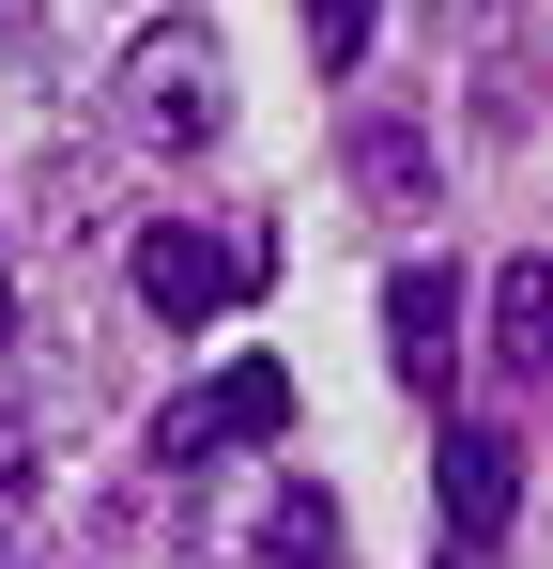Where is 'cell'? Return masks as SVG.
<instances>
[{
  "mask_svg": "<svg viewBox=\"0 0 553 569\" xmlns=\"http://www.w3.org/2000/svg\"><path fill=\"white\" fill-rule=\"evenodd\" d=\"M369 186H384V200H415V186H431V139H400V123H384V139H369Z\"/></svg>",
  "mask_w": 553,
  "mask_h": 569,
  "instance_id": "obj_9",
  "label": "cell"
},
{
  "mask_svg": "<svg viewBox=\"0 0 553 569\" xmlns=\"http://www.w3.org/2000/svg\"><path fill=\"white\" fill-rule=\"evenodd\" d=\"M0 355H16V278H0Z\"/></svg>",
  "mask_w": 553,
  "mask_h": 569,
  "instance_id": "obj_11",
  "label": "cell"
},
{
  "mask_svg": "<svg viewBox=\"0 0 553 569\" xmlns=\"http://www.w3.org/2000/svg\"><path fill=\"white\" fill-rule=\"evenodd\" d=\"M16 16H31V0H0V31H16Z\"/></svg>",
  "mask_w": 553,
  "mask_h": 569,
  "instance_id": "obj_12",
  "label": "cell"
},
{
  "mask_svg": "<svg viewBox=\"0 0 553 569\" xmlns=\"http://www.w3.org/2000/svg\"><path fill=\"white\" fill-rule=\"evenodd\" d=\"M262 231H200V216H154V231H139V308H154V323H215V308H247V292H262Z\"/></svg>",
  "mask_w": 553,
  "mask_h": 569,
  "instance_id": "obj_2",
  "label": "cell"
},
{
  "mask_svg": "<svg viewBox=\"0 0 553 569\" xmlns=\"http://www.w3.org/2000/svg\"><path fill=\"white\" fill-rule=\"evenodd\" d=\"M507 523H523V431L446 416V539H461V555H492Z\"/></svg>",
  "mask_w": 553,
  "mask_h": 569,
  "instance_id": "obj_4",
  "label": "cell"
},
{
  "mask_svg": "<svg viewBox=\"0 0 553 569\" xmlns=\"http://www.w3.org/2000/svg\"><path fill=\"white\" fill-rule=\"evenodd\" d=\"M262 569H339V492H308V477H276V508H262V539H247Z\"/></svg>",
  "mask_w": 553,
  "mask_h": 569,
  "instance_id": "obj_7",
  "label": "cell"
},
{
  "mask_svg": "<svg viewBox=\"0 0 553 569\" xmlns=\"http://www.w3.org/2000/svg\"><path fill=\"white\" fill-rule=\"evenodd\" d=\"M31 508V416H0V523Z\"/></svg>",
  "mask_w": 553,
  "mask_h": 569,
  "instance_id": "obj_10",
  "label": "cell"
},
{
  "mask_svg": "<svg viewBox=\"0 0 553 569\" xmlns=\"http://www.w3.org/2000/svg\"><path fill=\"white\" fill-rule=\"evenodd\" d=\"M492 370H553V262H492Z\"/></svg>",
  "mask_w": 553,
  "mask_h": 569,
  "instance_id": "obj_6",
  "label": "cell"
},
{
  "mask_svg": "<svg viewBox=\"0 0 553 569\" xmlns=\"http://www.w3.org/2000/svg\"><path fill=\"white\" fill-rule=\"evenodd\" d=\"M108 123H123L139 154H215V139H231V62H215V31H200V16H184V31H139L123 78H108Z\"/></svg>",
  "mask_w": 553,
  "mask_h": 569,
  "instance_id": "obj_1",
  "label": "cell"
},
{
  "mask_svg": "<svg viewBox=\"0 0 553 569\" xmlns=\"http://www.w3.org/2000/svg\"><path fill=\"white\" fill-rule=\"evenodd\" d=\"M384 355H400L415 400L461 385V278H446V262H400V278H384Z\"/></svg>",
  "mask_w": 553,
  "mask_h": 569,
  "instance_id": "obj_5",
  "label": "cell"
},
{
  "mask_svg": "<svg viewBox=\"0 0 553 569\" xmlns=\"http://www.w3.org/2000/svg\"><path fill=\"white\" fill-rule=\"evenodd\" d=\"M276 431H292V370H276V355H231V370L215 385H184L170 416H154V462H231V447H276Z\"/></svg>",
  "mask_w": 553,
  "mask_h": 569,
  "instance_id": "obj_3",
  "label": "cell"
},
{
  "mask_svg": "<svg viewBox=\"0 0 553 569\" xmlns=\"http://www.w3.org/2000/svg\"><path fill=\"white\" fill-rule=\"evenodd\" d=\"M369 16H384V0H308V62H323V78L369 62Z\"/></svg>",
  "mask_w": 553,
  "mask_h": 569,
  "instance_id": "obj_8",
  "label": "cell"
}]
</instances>
